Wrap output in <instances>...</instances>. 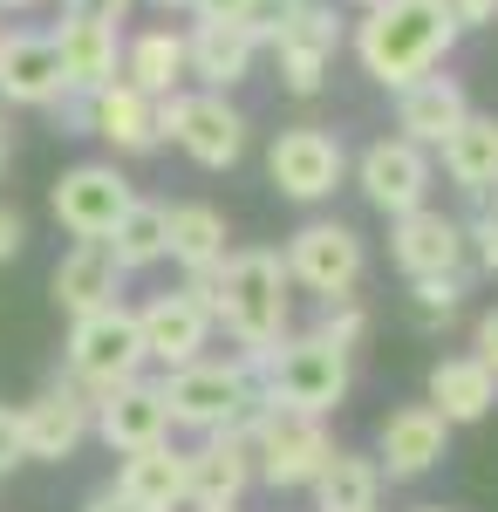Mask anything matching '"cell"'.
<instances>
[{
	"label": "cell",
	"mask_w": 498,
	"mask_h": 512,
	"mask_svg": "<svg viewBox=\"0 0 498 512\" xmlns=\"http://www.w3.org/2000/svg\"><path fill=\"white\" fill-rule=\"evenodd\" d=\"M212 321L239 342V362L260 376V362L294 335V280H287V260L273 246H239V253H226Z\"/></svg>",
	"instance_id": "1"
},
{
	"label": "cell",
	"mask_w": 498,
	"mask_h": 512,
	"mask_svg": "<svg viewBox=\"0 0 498 512\" xmlns=\"http://www.w3.org/2000/svg\"><path fill=\"white\" fill-rule=\"evenodd\" d=\"M451 48H458V28L444 0H383L355 21V62L376 89H410L417 76L444 69Z\"/></svg>",
	"instance_id": "2"
},
{
	"label": "cell",
	"mask_w": 498,
	"mask_h": 512,
	"mask_svg": "<svg viewBox=\"0 0 498 512\" xmlns=\"http://www.w3.org/2000/svg\"><path fill=\"white\" fill-rule=\"evenodd\" d=\"M164 410H171V431H198V437H246L260 417V376L239 362V355H198L185 369H164Z\"/></svg>",
	"instance_id": "3"
},
{
	"label": "cell",
	"mask_w": 498,
	"mask_h": 512,
	"mask_svg": "<svg viewBox=\"0 0 498 512\" xmlns=\"http://www.w3.org/2000/svg\"><path fill=\"white\" fill-rule=\"evenodd\" d=\"M348 383H355L348 349L321 342L314 328H307V335H287V342L260 362V396H267V403H287V410H307V417L342 410Z\"/></svg>",
	"instance_id": "4"
},
{
	"label": "cell",
	"mask_w": 498,
	"mask_h": 512,
	"mask_svg": "<svg viewBox=\"0 0 498 512\" xmlns=\"http://www.w3.org/2000/svg\"><path fill=\"white\" fill-rule=\"evenodd\" d=\"M246 451H253V478L273 485V492H307L314 472L335 458V437L321 417L307 410H287V403H260L253 431H246Z\"/></svg>",
	"instance_id": "5"
},
{
	"label": "cell",
	"mask_w": 498,
	"mask_h": 512,
	"mask_svg": "<svg viewBox=\"0 0 498 512\" xmlns=\"http://www.w3.org/2000/svg\"><path fill=\"white\" fill-rule=\"evenodd\" d=\"M69 383H76L89 403L116 383H130V376H144V335H137V315L110 301V308H96V315H76L69 321Z\"/></svg>",
	"instance_id": "6"
},
{
	"label": "cell",
	"mask_w": 498,
	"mask_h": 512,
	"mask_svg": "<svg viewBox=\"0 0 498 512\" xmlns=\"http://www.w3.org/2000/svg\"><path fill=\"white\" fill-rule=\"evenodd\" d=\"M287 280L314 294V301H335V294H355L362 274H369V246L348 219H307L301 233L287 239Z\"/></svg>",
	"instance_id": "7"
},
{
	"label": "cell",
	"mask_w": 498,
	"mask_h": 512,
	"mask_svg": "<svg viewBox=\"0 0 498 512\" xmlns=\"http://www.w3.org/2000/svg\"><path fill=\"white\" fill-rule=\"evenodd\" d=\"M198 171H232L246 158V110L219 96V89H178L171 103V130H164Z\"/></svg>",
	"instance_id": "8"
},
{
	"label": "cell",
	"mask_w": 498,
	"mask_h": 512,
	"mask_svg": "<svg viewBox=\"0 0 498 512\" xmlns=\"http://www.w3.org/2000/svg\"><path fill=\"white\" fill-rule=\"evenodd\" d=\"M267 178L280 198H294V205H321V198H335V185L348 178V151L335 130H321V123H294V130H280L267 151Z\"/></svg>",
	"instance_id": "9"
},
{
	"label": "cell",
	"mask_w": 498,
	"mask_h": 512,
	"mask_svg": "<svg viewBox=\"0 0 498 512\" xmlns=\"http://www.w3.org/2000/svg\"><path fill=\"white\" fill-rule=\"evenodd\" d=\"M130 178L116 171L110 158H82V164H69L62 178H55V226L69 239H110L116 233V219L130 212Z\"/></svg>",
	"instance_id": "10"
},
{
	"label": "cell",
	"mask_w": 498,
	"mask_h": 512,
	"mask_svg": "<svg viewBox=\"0 0 498 512\" xmlns=\"http://www.w3.org/2000/svg\"><path fill=\"white\" fill-rule=\"evenodd\" d=\"M355 185H362V198H369L383 219H403V212L430 205L437 164H430V151L403 144V137H376V144L355 158Z\"/></svg>",
	"instance_id": "11"
},
{
	"label": "cell",
	"mask_w": 498,
	"mask_h": 512,
	"mask_svg": "<svg viewBox=\"0 0 498 512\" xmlns=\"http://www.w3.org/2000/svg\"><path fill=\"white\" fill-rule=\"evenodd\" d=\"M335 48H342V14H335V0H301V7L287 14V28L273 35L287 96H321Z\"/></svg>",
	"instance_id": "12"
},
{
	"label": "cell",
	"mask_w": 498,
	"mask_h": 512,
	"mask_svg": "<svg viewBox=\"0 0 498 512\" xmlns=\"http://www.w3.org/2000/svg\"><path fill=\"white\" fill-rule=\"evenodd\" d=\"M137 315V335H144V362H157V369H185V362H198V355L212 349V308L198 301V294H185V287H171V294H151L144 308H130Z\"/></svg>",
	"instance_id": "13"
},
{
	"label": "cell",
	"mask_w": 498,
	"mask_h": 512,
	"mask_svg": "<svg viewBox=\"0 0 498 512\" xmlns=\"http://www.w3.org/2000/svg\"><path fill=\"white\" fill-rule=\"evenodd\" d=\"M89 431L110 444L116 458L123 451H144V444H171V410H164V390L144 383V376H130V383H116L89 403Z\"/></svg>",
	"instance_id": "14"
},
{
	"label": "cell",
	"mask_w": 498,
	"mask_h": 512,
	"mask_svg": "<svg viewBox=\"0 0 498 512\" xmlns=\"http://www.w3.org/2000/svg\"><path fill=\"white\" fill-rule=\"evenodd\" d=\"M389 260H396L410 280L464 274V219L437 212V205H417V212L389 219Z\"/></svg>",
	"instance_id": "15"
},
{
	"label": "cell",
	"mask_w": 498,
	"mask_h": 512,
	"mask_svg": "<svg viewBox=\"0 0 498 512\" xmlns=\"http://www.w3.org/2000/svg\"><path fill=\"white\" fill-rule=\"evenodd\" d=\"M82 437H89V396L76 383H48L35 403H21V458L62 465L82 451Z\"/></svg>",
	"instance_id": "16"
},
{
	"label": "cell",
	"mask_w": 498,
	"mask_h": 512,
	"mask_svg": "<svg viewBox=\"0 0 498 512\" xmlns=\"http://www.w3.org/2000/svg\"><path fill=\"white\" fill-rule=\"evenodd\" d=\"M444 444H451V424L430 403H396L376 424V465L383 478H423L444 465Z\"/></svg>",
	"instance_id": "17"
},
{
	"label": "cell",
	"mask_w": 498,
	"mask_h": 512,
	"mask_svg": "<svg viewBox=\"0 0 498 512\" xmlns=\"http://www.w3.org/2000/svg\"><path fill=\"white\" fill-rule=\"evenodd\" d=\"M55 62H62V89L69 96H96V89H110L116 69H123V41H116L110 21H89V14H62L55 28Z\"/></svg>",
	"instance_id": "18"
},
{
	"label": "cell",
	"mask_w": 498,
	"mask_h": 512,
	"mask_svg": "<svg viewBox=\"0 0 498 512\" xmlns=\"http://www.w3.org/2000/svg\"><path fill=\"white\" fill-rule=\"evenodd\" d=\"M62 62H55V41L35 28H7L0 35V103H21V110H48L62 103Z\"/></svg>",
	"instance_id": "19"
},
{
	"label": "cell",
	"mask_w": 498,
	"mask_h": 512,
	"mask_svg": "<svg viewBox=\"0 0 498 512\" xmlns=\"http://www.w3.org/2000/svg\"><path fill=\"white\" fill-rule=\"evenodd\" d=\"M123 260L110 253V239H76L62 260H55V308L76 321V315H96V308H110L123 301Z\"/></svg>",
	"instance_id": "20"
},
{
	"label": "cell",
	"mask_w": 498,
	"mask_h": 512,
	"mask_svg": "<svg viewBox=\"0 0 498 512\" xmlns=\"http://www.w3.org/2000/svg\"><path fill=\"white\" fill-rule=\"evenodd\" d=\"M471 117V96H464L458 76H417L410 89H396V137L417 144V151H437L458 123Z\"/></svg>",
	"instance_id": "21"
},
{
	"label": "cell",
	"mask_w": 498,
	"mask_h": 512,
	"mask_svg": "<svg viewBox=\"0 0 498 512\" xmlns=\"http://www.w3.org/2000/svg\"><path fill=\"white\" fill-rule=\"evenodd\" d=\"M89 137H103L116 158H151L157 144V96H144V89H130V82L116 76L110 89H96L89 96Z\"/></svg>",
	"instance_id": "22"
},
{
	"label": "cell",
	"mask_w": 498,
	"mask_h": 512,
	"mask_svg": "<svg viewBox=\"0 0 498 512\" xmlns=\"http://www.w3.org/2000/svg\"><path fill=\"white\" fill-rule=\"evenodd\" d=\"M253 485L246 437H198L185 451V506H239Z\"/></svg>",
	"instance_id": "23"
},
{
	"label": "cell",
	"mask_w": 498,
	"mask_h": 512,
	"mask_svg": "<svg viewBox=\"0 0 498 512\" xmlns=\"http://www.w3.org/2000/svg\"><path fill=\"white\" fill-rule=\"evenodd\" d=\"M253 35L246 28H232V21H192L185 28V76H198V89H239V82L253 76Z\"/></svg>",
	"instance_id": "24"
},
{
	"label": "cell",
	"mask_w": 498,
	"mask_h": 512,
	"mask_svg": "<svg viewBox=\"0 0 498 512\" xmlns=\"http://www.w3.org/2000/svg\"><path fill=\"white\" fill-rule=\"evenodd\" d=\"M423 403L458 431V424H478V417H492L498 403V369H485L478 355H444L437 369H430V390Z\"/></svg>",
	"instance_id": "25"
},
{
	"label": "cell",
	"mask_w": 498,
	"mask_h": 512,
	"mask_svg": "<svg viewBox=\"0 0 498 512\" xmlns=\"http://www.w3.org/2000/svg\"><path fill=\"white\" fill-rule=\"evenodd\" d=\"M437 158H444V178H451L464 198H498V117L471 110V117L437 144Z\"/></svg>",
	"instance_id": "26"
},
{
	"label": "cell",
	"mask_w": 498,
	"mask_h": 512,
	"mask_svg": "<svg viewBox=\"0 0 498 512\" xmlns=\"http://www.w3.org/2000/svg\"><path fill=\"white\" fill-rule=\"evenodd\" d=\"M116 492H123L137 512H178V506H185V451H178V444L123 451V465H116Z\"/></svg>",
	"instance_id": "27"
},
{
	"label": "cell",
	"mask_w": 498,
	"mask_h": 512,
	"mask_svg": "<svg viewBox=\"0 0 498 512\" xmlns=\"http://www.w3.org/2000/svg\"><path fill=\"white\" fill-rule=\"evenodd\" d=\"M226 212L219 205H205V198H185V205H171V239H164V260H178L185 274H212V267H226Z\"/></svg>",
	"instance_id": "28"
},
{
	"label": "cell",
	"mask_w": 498,
	"mask_h": 512,
	"mask_svg": "<svg viewBox=\"0 0 498 512\" xmlns=\"http://www.w3.org/2000/svg\"><path fill=\"white\" fill-rule=\"evenodd\" d=\"M383 465L376 458H362V451H342L335 444V458L314 472V512H383Z\"/></svg>",
	"instance_id": "29"
},
{
	"label": "cell",
	"mask_w": 498,
	"mask_h": 512,
	"mask_svg": "<svg viewBox=\"0 0 498 512\" xmlns=\"http://www.w3.org/2000/svg\"><path fill=\"white\" fill-rule=\"evenodd\" d=\"M116 76L130 82V89H144V96H178V82H185V35H178V28H144V35H130Z\"/></svg>",
	"instance_id": "30"
},
{
	"label": "cell",
	"mask_w": 498,
	"mask_h": 512,
	"mask_svg": "<svg viewBox=\"0 0 498 512\" xmlns=\"http://www.w3.org/2000/svg\"><path fill=\"white\" fill-rule=\"evenodd\" d=\"M164 239H171V205L130 198V212L116 219V233H110V253L123 260V274H144V267L164 260Z\"/></svg>",
	"instance_id": "31"
},
{
	"label": "cell",
	"mask_w": 498,
	"mask_h": 512,
	"mask_svg": "<svg viewBox=\"0 0 498 512\" xmlns=\"http://www.w3.org/2000/svg\"><path fill=\"white\" fill-rule=\"evenodd\" d=\"M314 335L355 355V342L369 335V308H362V294H335V301H321V321H314Z\"/></svg>",
	"instance_id": "32"
},
{
	"label": "cell",
	"mask_w": 498,
	"mask_h": 512,
	"mask_svg": "<svg viewBox=\"0 0 498 512\" xmlns=\"http://www.w3.org/2000/svg\"><path fill=\"white\" fill-rule=\"evenodd\" d=\"M464 260H471V274H498V212L492 198H478V219H464Z\"/></svg>",
	"instance_id": "33"
},
{
	"label": "cell",
	"mask_w": 498,
	"mask_h": 512,
	"mask_svg": "<svg viewBox=\"0 0 498 512\" xmlns=\"http://www.w3.org/2000/svg\"><path fill=\"white\" fill-rule=\"evenodd\" d=\"M464 280H471V274H430V280H410V287H417V308H423L430 321H437V315L451 321V315H458V301H464Z\"/></svg>",
	"instance_id": "34"
},
{
	"label": "cell",
	"mask_w": 498,
	"mask_h": 512,
	"mask_svg": "<svg viewBox=\"0 0 498 512\" xmlns=\"http://www.w3.org/2000/svg\"><path fill=\"white\" fill-rule=\"evenodd\" d=\"M294 7H301V0H246V21H239V28L253 35V48H273V35L287 28Z\"/></svg>",
	"instance_id": "35"
},
{
	"label": "cell",
	"mask_w": 498,
	"mask_h": 512,
	"mask_svg": "<svg viewBox=\"0 0 498 512\" xmlns=\"http://www.w3.org/2000/svg\"><path fill=\"white\" fill-rule=\"evenodd\" d=\"M444 14H451L458 35H471V28H492L498 21V0H444Z\"/></svg>",
	"instance_id": "36"
},
{
	"label": "cell",
	"mask_w": 498,
	"mask_h": 512,
	"mask_svg": "<svg viewBox=\"0 0 498 512\" xmlns=\"http://www.w3.org/2000/svg\"><path fill=\"white\" fill-rule=\"evenodd\" d=\"M14 465H28L21 458V410L0 403V472H14Z\"/></svg>",
	"instance_id": "37"
},
{
	"label": "cell",
	"mask_w": 498,
	"mask_h": 512,
	"mask_svg": "<svg viewBox=\"0 0 498 512\" xmlns=\"http://www.w3.org/2000/svg\"><path fill=\"white\" fill-rule=\"evenodd\" d=\"M471 355H478L485 369H498V308H492V315H478V328H471Z\"/></svg>",
	"instance_id": "38"
},
{
	"label": "cell",
	"mask_w": 498,
	"mask_h": 512,
	"mask_svg": "<svg viewBox=\"0 0 498 512\" xmlns=\"http://www.w3.org/2000/svg\"><path fill=\"white\" fill-rule=\"evenodd\" d=\"M21 246H28V219H21L14 205H0V260H14Z\"/></svg>",
	"instance_id": "39"
},
{
	"label": "cell",
	"mask_w": 498,
	"mask_h": 512,
	"mask_svg": "<svg viewBox=\"0 0 498 512\" xmlns=\"http://www.w3.org/2000/svg\"><path fill=\"white\" fill-rule=\"evenodd\" d=\"M185 14H192V21H232V28H239V21H246V0H192Z\"/></svg>",
	"instance_id": "40"
},
{
	"label": "cell",
	"mask_w": 498,
	"mask_h": 512,
	"mask_svg": "<svg viewBox=\"0 0 498 512\" xmlns=\"http://www.w3.org/2000/svg\"><path fill=\"white\" fill-rule=\"evenodd\" d=\"M62 7H69V14H89V21H123V14H130V0H62Z\"/></svg>",
	"instance_id": "41"
},
{
	"label": "cell",
	"mask_w": 498,
	"mask_h": 512,
	"mask_svg": "<svg viewBox=\"0 0 498 512\" xmlns=\"http://www.w3.org/2000/svg\"><path fill=\"white\" fill-rule=\"evenodd\" d=\"M82 512H137V506H130L116 485H103V492H89V506H82Z\"/></svg>",
	"instance_id": "42"
},
{
	"label": "cell",
	"mask_w": 498,
	"mask_h": 512,
	"mask_svg": "<svg viewBox=\"0 0 498 512\" xmlns=\"http://www.w3.org/2000/svg\"><path fill=\"white\" fill-rule=\"evenodd\" d=\"M7 164H14V137H7V117H0V178H7Z\"/></svg>",
	"instance_id": "43"
},
{
	"label": "cell",
	"mask_w": 498,
	"mask_h": 512,
	"mask_svg": "<svg viewBox=\"0 0 498 512\" xmlns=\"http://www.w3.org/2000/svg\"><path fill=\"white\" fill-rule=\"evenodd\" d=\"M28 7H35V0H0V14H28Z\"/></svg>",
	"instance_id": "44"
},
{
	"label": "cell",
	"mask_w": 498,
	"mask_h": 512,
	"mask_svg": "<svg viewBox=\"0 0 498 512\" xmlns=\"http://www.w3.org/2000/svg\"><path fill=\"white\" fill-rule=\"evenodd\" d=\"M151 7H164V14H171V7H192V0H151Z\"/></svg>",
	"instance_id": "45"
},
{
	"label": "cell",
	"mask_w": 498,
	"mask_h": 512,
	"mask_svg": "<svg viewBox=\"0 0 498 512\" xmlns=\"http://www.w3.org/2000/svg\"><path fill=\"white\" fill-rule=\"evenodd\" d=\"M348 7H362V14H369V7H383V0H348Z\"/></svg>",
	"instance_id": "46"
},
{
	"label": "cell",
	"mask_w": 498,
	"mask_h": 512,
	"mask_svg": "<svg viewBox=\"0 0 498 512\" xmlns=\"http://www.w3.org/2000/svg\"><path fill=\"white\" fill-rule=\"evenodd\" d=\"M192 512H239V506H192Z\"/></svg>",
	"instance_id": "47"
},
{
	"label": "cell",
	"mask_w": 498,
	"mask_h": 512,
	"mask_svg": "<svg viewBox=\"0 0 498 512\" xmlns=\"http://www.w3.org/2000/svg\"><path fill=\"white\" fill-rule=\"evenodd\" d=\"M417 512H451V506H417Z\"/></svg>",
	"instance_id": "48"
},
{
	"label": "cell",
	"mask_w": 498,
	"mask_h": 512,
	"mask_svg": "<svg viewBox=\"0 0 498 512\" xmlns=\"http://www.w3.org/2000/svg\"><path fill=\"white\" fill-rule=\"evenodd\" d=\"M492 212H498V198H492Z\"/></svg>",
	"instance_id": "49"
}]
</instances>
